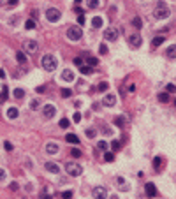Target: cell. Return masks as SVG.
Listing matches in <instances>:
<instances>
[{"label":"cell","instance_id":"obj_46","mask_svg":"<svg viewBox=\"0 0 176 199\" xmlns=\"http://www.w3.org/2000/svg\"><path fill=\"white\" fill-rule=\"evenodd\" d=\"M74 65L81 67V65H83V60H81V58H74Z\"/></svg>","mask_w":176,"mask_h":199},{"label":"cell","instance_id":"obj_5","mask_svg":"<svg viewBox=\"0 0 176 199\" xmlns=\"http://www.w3.org/2000/svg\"><path fill=\"white\" fill-rule=\"evenodd\" d=\"M81 36H83V32H81L79 27H70V28L67 30V37H69L70 41H79Z\"/></svg>","mask_w":176,"mask_h":199},{"label":"cell","instance_id":"obj_30","mask_svg":"<svg viewBox=\"0 0 176 199\" xmlns=\"http://www.w3.org/2000/svg\"><path fill=\"white\" fill-rule=\"evenodd\" d=\"M162 43H164V37H155L153 41H152V44H153L155 48H157V46H160Z\"/></svg>","mask_w":176,"mask_h":199},{"label":"cell","instance_id":"obj_45","mask_svg":"<svg viewBox=\"0 0 176 199\" xmlns=\"http://www.w3.org/2000/svg\"><path fill=\"white\" fill-rule=\"evenodd\" d=\"M72 120H74V123H77V122L81 120V113H74V116H72Z\"/></svg>","mask_w":176,"mask_h":199},{"label":"cell","instance_id":"obj_20","mask_svg":"<svg viewBox=\"0 0 176 199\" xmlns=\"http://www.w3.org/2000/svg\"><path fill=\"white\" fill-rule=\"evenodd\" d=\"M92 27H93V28H100V27H102V18H100V16H95V18L92 20Z\"/></svg>","mask_w":176,"mask_h":199},{"label":"cell","instance_id":"obj_21","mask_svg":"<svg viewBox=\"0 0 176 199\" xmlns=\"http://www.w3.org/2000/svg\"><path fill=\"white\" fill-rule=\"evenodd\" d=\"M35 27H37V23H35L34 18H30V20H27V21H25V28H27V30H34Z\"/></svg>","mask_w":176,"mask_h":199},{"label":"cell","instance_id":"obj_11","mask_svg":"<svg viewBox=\"0 0 176 199\" xmlns=\"http://www.w3.org/2000/svg\"><path fill=\"white\" fill-rule=\"evenodd\" d=\"M44 167H46V171H49V173H53V175H56V173H60V167L56 166L55 162H46L44 164Z\"/></svg>","mask_w":176,"mask_h":199},{"label":"cell","instance_id":"obj_18","mask_svg":"<svg viewBox=\"0 0 176 199\" xmlns=\"http://www.w3.org/2000/svg\"><path fill=\"white\" fill-rule=\"evenodd\" d=\"M79 71H81V74H84V76H90L92 72H93V67H90V65H81Z\"/></svg>","mask_w":176,"mask_h":199},{"label":"cell","instance_id":"obj_52","mask_svg":"<svg viewBox=\"0 0 176 199\" xmlns=\"http://www.w3.org/2000/svg\"><path fill=\"white\" fill-rule=\"evenodd\" d=\"M32 189H34V185H32V183H28L27 187H25V190H27V192H30V190H32Z\"/></svg>","mask_w":176,"mask_h":199},{"label":"cell","instance_id":"obj_14","mask_svg":"<svg viewBox=\"0 0 176 199\" xmlns=\"http://www.w3.org/2000/svg\"><path fill=\"white\" fill-rule=\"evenodd\" d=\"M46 152H48L49 155L56 153V152H58V145H56V143H48V145H46Z\"/></svg>","mask_w":176,"mask_h":199},{"label":"cell","instance_id":"obj_32","mask_svg":"<svg viewBox=\"0 0 176 199\" xmlns=\"http://www.w3.org/2000/svg\"><path fill=\"white\" fill-rule=\"evenodd\" d=\"M70 155L74 157V159H77V157H81V150H77V148H72V150H70Z\"/></svg>","mask_w":176,"mask_h":199},{"label":"cell","instance_id":"obj_42","mask_svg":"<svg viewBox=\"0 0 176 199\" xmlns=\"http://www.w3.org/2000/svg\"><path fill=\"white\" fill-rule=\"evenodd\" d=\"M9 190H18V183H16V182H11V183H9Z\"/></svg>","mask_w":176,"mask_h":199},{"label":"cell","instance_id":"obj_40","mask_svg":"<svg viewBox=\"0 0 176 199\" xmlns=\"http://www.w3.org/2000/svg\"><path fill=\"white\" fill-rule=\"evenodd\" d=\"M97 146H99L100 150H104V152H106V150H107V143H106V141H99Z\"/></svg>","mask_w":176,"mask_h":199},{"label":"cell","instance_id":"obj_33","mask_svg":"<svg viewBox=\"0 0 176 199\" xmlns=\"http://www.w3.org/2000/svg\"><path fill=\"white\" fill-rule=\"evenodd\" d=\"M88 7H90V9L99 7V0H88Z\"/></svg>","mask_w":176,"mask_h":199},{"label":"cell","instance_id":"obj_53","mask_svg":"<svg viewBox=\"0 0 176 199\" xmlns=\"http://www.w3.org/2000/svg\"><path fill=\"white\" fill-rule=\"evenodd\" d=\"M44 90H46L44 86H37V92H39V93H44Z\"/></svg>","mask_w":176,"mask_h":199},{"label":"cell","instance_id":"obj_7","mask_svg":"<svg viewBox=\"0 0 176 199\" xmlns=\"http://www.w3.org/2000/svg\"><path fill=\"white\" fill-rule=\"evenodd\" d=\"M104 39H106V41H116V39H118V30H116V28L104 30Z\"/></svg>","mask_w":176,"mask_h":199},{"label":"cell","instance_id":"obj_16","mask_svg":"<svg viewBox=\"0 0 176 199\" xmlns=\"http://www.w3.org/2000/svg\"><path fill=\"white\" fill-rule=\"evenodd\" d=\"M166 55H167V58H176V44L169 46L167 50H166Z\"/></svg>","mask_w":176,"mask_h":199},{"label":"cell","instance_id":"obj_19","mask_svg":"<svg viewBox=\"0 0 176 199\" xmlns=\"http://www.w3.org/2000/svg\"><path fill=\"white\" fill-rule=\"evenodd\" d=\"M7 97H9V88H7V86H4V88L0 90V102H6Z\"/></svg>","mask_w":176,"mask_h":199},{"label":"cell","instance_id":"obj_13","mask_svg":"<svg viewBox=\"0 0 176 199\" xmlns=\"http://www.w3.org/2000/svg\"><path fill=\"white\" fill-rule=\"evenodd\" d=\"M62 79L63 81H74V72L69 71V69H65V71L62 72Z\"/></svg>","mask_w":176,"mask_h":199},{"label":"cell","instance_id":"obj_57","mask_svg":"<svg viewBox=\"0 0 176 199\" xmlns=\"http://www.w3.org/2000/svg\"><path fill=\"white\" fill-rule=\"evenodd\" d=\"M174 106H176V100H174Z\"/></svg>","mask_w":176,"mask_h":199},{"label":"cell","instance_id":"obj_26","mask_svg":"<svg viewBox=\"0 0 176 199\" xmlns=\"http://www.w3.org/2000/svg\"><path fill=\"white\" fill-rule=\"evenodd\" d=\"M86 62H88V65H90V67H95V65L99 64V60L95 57H88V58H86Z\"/></svg>","mask_w":176,"mask_h":199},{"label":"cell","instance_id":"obj_17","mask_svg":"<svg viewBox=\"0 0 176 199\" xmlns=\"http://www.w3.org/2000/svg\"><path fill=\"white\" fill-rule=\"evenodd\" d=\"M18 115H20V111H18L16 107H9V109H7V116H9L11 120H14V118H18Z\"/></svg>","mask_w":176,"mask_h":199},{"label":"cell","instance_id":"obj_27","mask_svg":"<svg viewBox=\"0 0 176 199\" xmlns=\"http://www.w3.org/2000/svg\"><path fill=\"white\" fill-rule=\"evenodd\" d=\"M107 88H109V85H107L106 81H102V83H99V86H97V90H99V92H106Z\"/></svg>","mask_w":176,"mask_h":199},{"label":"cell","instance_id":"obj_38","mask_svg":"<svg viewBox=\"0 0 176 199\" xmlns=\"http://www.w3.org/2000/svg\"><path fill=\"white\" fill-rule=\"evenodd\" d=\"M132 23H134V27H136V28H141V25H143V23H141V18H134Z\"/></svg>","mask_w":176,"mask_h":199},{"label":"cell","instance_id":"obj_49","mask_svg":"<svg viewBox=\"0 0 176 199\" xmlns=\"http://www.w3.org/2000/svg\"><path fill=\"white\" fill-rule=\"evenodd\" d=\"M18 2H20V0H7V4H9V6H16Z\"/></svg>","mask_w":176,"mask_h":199},{"label":"cell","instance_id":"obj_47","mask_svg":"<svg viewBox=\"0 0 176 199\" xmlns=\"http://www.w3.org/2000/svg\"><path fill=\"white\" fill-rule=\"evenodd\" d=\"M77 23H79V25H84V16H83V14H79V18H77Z\"/></svg>","mask_w":176,"mask_h":199},{"label":"cell","instance_id":"obj_23","mask_svg":"<svg viewBox=\"0 0 176 199\" xmlns=\"http://www.w3.org/2000/svg\"><path fill=\"white\" fill-rule=\"evenodd\" d=\"M13 95H14V99H23L25 97V90H21V88H16L13 92Z\"/></svg>","mask_w":176,"mask_h":199},{"label":"cell","instance_id":"obj_44","mask_svg":"<svg viewBox=\"0 0 176 199\" xmlns=\"http://www.w3.org/2000/svg\"><path fill=\"white\" fill-rule=\"evenodd\" d=\"M4 146H6V150H7V152H11V150L14 148V146H13V143H9V141H6V143H4Z\"/></svg>","mask_w":176,"mask_h":199},{"label":"cell","instance_id":"obj_34","mask_svg":"<svg viewBox=\"0 0 176 199\" xmlns=\"http://www.w3.org/2000/svg\"><path fill=\"white\" fill-rule=\"evenodd\" d=\"M70 95H72L70 88H63V90H62V97H65V99H67V97H70Z\"/></svg>","mask_w":176,"mask_h":199},{"label":"cell","instance_id":"obj_15","mask_svg":"<svg viewBox=\"0 0 176 199\" xmlns=\"http://www.w3.org/2000/svg\"><path fill=\"white\" fill-rule=\"evenodd\" d=\"M146 194L150 197H155V196H157V189H155L153 183H146Z\"/></svg>","mask_w":176,"mask_h":199},{"label":"cell","instance_id":"obj_10","mask_svg":"<svg viewBox=\"0 0 176 199\" xmlns=\"http://www.w3.org/2000/svg\"><path fill=\"white\" fill-rule=\"evenodd\" d=\"M23 50L27 51V53H35L37 51V43L35 41H27V43L23 44Z\"/></svg>","mask_w":176,"mask_h":199},{"label":"cell","instance_id":"obj_48","mask_svg":"<svg viewBox=\"0 0 176 199\" xmlns=\"http://www.w3.org/2000/svg\"><path fill=\"white\" fill-rule=\"evenodd\" d=\"M62 196H63V197H72V192H70V190H65Z\"/></svg>","mask_w":176,"mask_h":199},{"label":"cell","instance_id":"obj_36","mask_svg":"<svg viewBox=\"0 0 176 199\" xmlns=\"http://www.w3.org/2000/svg\"><path fill=\"white\" fill-rule=\"evenodd\" d=\"M84 134H86V137H95V134H97V132H95L93 129H86V132H84Z\"/></svg>","mask_w":176,"mask_h":199},{"label":"cell","instance_id":"obj_9","mask_svg":"<svg viewBox=\"0 0 176 199\" xmlns=\"http://www.w3.org/2000/svg\"><path fill=\"white\" fill-rule=\"evenodd\" d=\"M42 115L46 116V118H53L55 116V106H51V104H46V106L42 107Z\"/></svg>","mask_w":176,"mask_h":199},{"label":"cell","instance_id":"obj_4","mask_svg":"<svg viewBox=\"0 0 176 199\" xmlns=\"http://www.w3.org/2000/svg\"><path fill=\"white\" fill-rule=\"evenodd\" d=\"M60 16H62V13H60L58 9H55V7H51V9L46 11V20L51 21V23H56L58 20H60Z\"/></svg>","mask_w":176,"mask_h":199},{"label":"cell","instance_id":"obj_50","mask_svg":"<svg viewBox=\"0 0 176 199\" xmlns=\"http://www.w3.org/2000/svg\"><path fill=\"white\" fill-rule=\"evenodd\" d=\"M4 178H6V171L0 167V180H4Z\"/></svg>","mask_w":176,"mask_h":199},{"label":"cell","instance_id":"obj_39","mask_svg":"<svg viewBox=\"0 0 176 199\" xmlns=\"http://www.w3.org/2000/svg\"><path fill=\"white\" fill-rule=\"evenodd\" d=\"M60 127L67 129V127H69V120H67V118H62V120H60Z\"/></svg>","mask_w":176,"mask_h":199},{"label":"cell","instance_id":"obj_24","mask_svg":"<svg viewBox=\"0 0 176 199\" xmlns=\"http://www.w3.org/2000/svg\"><path fill=\"white\" fill-rule=\"evenodd\" d=\"M114 123H116L118 127H123V125L127 123V118L125 116H116V118H114Z\"/></svg>","mask_w":176,"mask_h":199},{"label":"cell","instance_id":"obj_29","mask_svg":"<svg viewBox=\"0 0 176 199\" xmlns=\"http://www.w3.org/2000/svg\"><path fill=\"white\" fill-rule=\"evenodd\" d=\"M159 100L160 102H169V93L166 92V93H159Z\"/></svg>","mask_w":176,"mask_h":199},{"label":"cell","instance_id":"obj_1","mask_svg":"<svg viewBox=\"0 0 176 199\" xmlns=\"http://www.w3.org/2000/svg\"><path fill=\"white\" fill-rule=\"evenodd\" d=\"M169 14H171V13H169V9L166 7L164 0H159V2H157V7H155V11H153V16L157 20H166Z\"/></svg>","mask_w":176,"mask_h":199},{"label":"cell","instance_id":"obj_6","mask_svg":"<svg viewBox=\"0 0 176 199\" xmlns=\"http://www.w3.org/2000/svg\"><path fill=\"white\" fill-rule=\"evenodd\" d=\"M141 43H143V39H141L139 34H130V36H129V44H130L132 48H139Z\"/></svg>","mask_w":176,"mask_h":199},{"label":"cell","instance_id":"obj_37","mask_svg":"<svg viewBox=\"0 0 176 199\" xmlns=\"http://www.w3.org/2000/svg\"><path fill=\"white\" fill-rule=\"evenodd\" d=\"M166 90H167V93H176V86L171 83V85H167L166 86Z\"/></svg>","mask_w":176,"mask_h":199},{"label":"cell","instance_id":"obj_28","mask_svg":"<svg viewBox=\"0 0 176 199\" xmlns=\"http://www.w3.org/2000/svg\"><path fill=\"white\" fill-rule=\"evenodd\" d=\"M104 160H106V162H113V160H114V155H113L111 152H106V153H104Z\"/></svg>","mask_w":176,"mask_h":199},{"label":"cell","instance_id":"obj_41","mask_svg":"<svg viewBox=\"0 0 176 199\" xmlns=\"http://www.w3.org/2000/svg\"><path fill=\"white\" fill-rule=\"evenodd\" d=\"M99 53H100V55H106V53H107V46L100 44V48H99Z\"/></svg>","mask_w":176,"mask_h":199},{"label":"cell","instance_id":"obj_12","mask_svg":"<svg viewBox=\"0 0 176 199\" xmlns=\"http://www.w3.org/2000/svg\"><path fill=\"white\" fill-rule=\"evenodd\" d=\"M102 102H104V104H106L107 107H113L114 104H116V95H106Z\"/></svg>","mask_w":176,"mask_h":199},{"label":"cell","instance_id":"obj_3","mask_svg":"<svg viewBox=\"0 0 176 199\" xmlns=\"http://www.w3.org/2000/svg\"><path fill=\"white\" fill-rule=\"evenodd\" d=\"M65 171H67L69 176H79V175L83 173V167L76 162H67L65 164Z\"/></svg>","mask_w":176,"mask_h":199},{"label":"cell","instance_id":"obj_35","mask_svg":"<svg viewBox=\"0 0 176 199\" xmlns=\"http://www.w3.org/2000/svg\"><path fill=\"white\" fill-rule=\"evenodd\" d=\"M111 148L114 150V152H116V150L122 148V143H120V141H113V143H111Z\"/></svg>","mask_w":176,"mask_h":199},{"label":"cell","instance_id":"obj_22","mask_svg":"<svg viewBox=\"0 0 176 199\" xmlns=\"http://www.w3.org/2000/svg\"><path fill=\"white\" fill-rule=\"evenodd\" d=\"M65 139H67L69 143H74V145H77V143H79V137H77L76 134H67V136H65Z\"/></svg>","mask_w":176,"mask_h":199},{"label":"cell","instance_id":"obj_54","mask_svg":"<svg viewBox=\"0 0 176 199\" xmlns=\"http://www.w3.org/2000/svg\"><path fill=\"white\" fill-rule=\"evenodd\" d=\"M76 13H77V14H83L84 11H83V9H81V7H77V6H76Z\"/></svg>","mask_w":176,"mask_h":199},{"label":"cell","instance_id":"obj_31","mask_svg":"<svg viewBox=\"0 0 176 199\" xmlns=\"http://www.w3.org/2000/svg\"><path fill=\"white\" fill-rule=\"evenodd\" d=\"M160 164H162V159H160V157H155V159H153V167H155V169H159Z\"/></svg>","mask_w":176,"mask_h":199},{"label":"cell","instance_id":"obj_25","mask_svg":"<svg viewBox=\"0 0 176 199\" xmlns=\"http://www.w3.org/2000/svg\"><path fill=\"white\" fill-rule=\"evenodd\" d=\"M16 60H18L20 64H25V62H27V57H25V53H23V51H18V53H16Z\"/></svg>","mask_w":176,"mask_h":199},{"label":"cell","instance_id":"obj_43","mask_svg":"<svg viewBox=\"0 0 176 199\" xmlns=\"http://www.w3.org/2000/svg\"><path fill=\"white\" fill-rule=\"evenodd\" d=\"M39 107V100H32L30 102V109H37Z\"/></svg>","mask_w":176,"mask_h":199},{"label":"cell","instance_id":"obj_8","mask_svg":"<svg viewBox=\"0 0 176 199\" xmlns=\"http://www.w3.org/2000/svg\"><path fill=\"white\" fill-rule=\"evenodd\" d=\"M92 194H93V197H95V199H104V197H107V190H106L104 187H95V189L92 190Z\"/></svg>","mask_w":176,"mask_h":199},{"label":"cell","instance_id":"obj_55","mask_svg":"<svg viewBox=\"0 0 176 199\" xmlns=\"http://www.w3.org/2000/svg\"><path fill=\"white\" fill-rule=\"evenodd\" d=\"M0 78H6V72H4V69H0Z\"/></svg>","mask_w":176,"mask_h":199},{"label":"cell","instance_id":"obj_56","mask_svg":"<svg viewBox=\"0 0 176 199\" xmlns=\"http://www.w3.org/2000/svg\"><path fill=\"white\" fill-rule=\"evenodd\" d=\"M79 2H81V0H74V4H76V6H77V4H79Z\"/></svg>","mask_w":176,"mask_h":199},{"label":"cell","instance_id":"obj_2","mask_svg":"<svg viewBox=\"0 0 176 199\" xmlns=\"http://www.w3.org/2000/svg\"><path fill=\"white\" fill-rule=\"evenodd\" d=\"M41 65H42V69H46L48 72H53L56 69V58L53 55H44L41 58Z\"/></svg>","mask_w":176,"mask_h":199},{"label":"cell","instance_id":"obj_51","mask_svg":"<svg viewBox=\"0 0 176 199\" xmlns=\"http://www.w3.org/2000/svg\"><path fill=\"white\" fill-rule=\"evenodd\" d=\"M127 90H129V92H134V90H136V85H129L127 86Z\"/></svg>","mask_w":176,"mask_h":199}]
</instances>
